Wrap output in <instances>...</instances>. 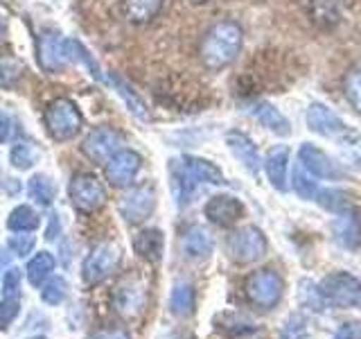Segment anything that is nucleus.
I'll return each instance as SVG.
<instances>
[{"label": "nucleus", "instance_id": "nucleus-22", "mask_svg": "<svg viewBox=\"0 0 361 339\" xmlns=\"http://www.w3.org/2000/svg\"><path fill=\"white\" fill-rule=\"evenodd\" d=\"M180 244H183V254L188 258H195V260L208 258L212 254V249H214L212 235L203 229V226H190Z\"/></svg>", "mask_w": 361, "mask_h": 339}, {"label": "nucleus", "instance_id": "nucleus-46", "mask_svg": "<svg viewBox=\"0 0 361 339\" xmlns=\"http://www.w3.org/2000/svg\"><path fill=\"white\" fill-rule=\"evenodd\" d=\"M192 3H206V0H192Z\"/></svg>", "mask_w": 361, "mask_h": 339}, {"label": "nucleus", "instance_id": "nucleus-37", "mask_svg": "<svg viewBox=\"0 0 361 339\" xmlns=\"http://www.w3.org/2000/svg\"><path fill=\"white\" fill-rule=\"evenodd\" d=\"M20 312V303L18 299H5L0 303V331H7L11 326V321L16 319Z\"/></svg>", "mask_w": 361, "mask_h": 339}, {"label": "nucleus", "instance_id": "nucleus-43", "mask_svg": "<svg viewBox=\"0 0 361 339\" xmlns=\"http://www.w3.org/2000/svg\"><path fill=\"white\" fill-rule=\"evenodd\" d=\"M3 190L7 192V195H16V192L20 190V184L16 179H5L3 181Z\"/></svg>", "mask_w": 361, "mask_h": 339}, {"label": "nucleus", "instance_id": "nucleus-12", "mask_svg": "<svg viewBox=\"0 0 361 339\" xmlns=\"http://www.w3.org/2000/svg\"><path fill=\"white\" fill-rule=\"evenodd\" d=\"M122 150V133L113 127H97L93 129L82 145V152L90 158L93 163H104L109 158Z\"/></svg>", "mask_w": 361, "mask_h": 339}, {"label": "nucleus", "instance_id": "nucleus-24", "mask_svg": "<svg viewBox=\"0 0 361 339\" xmlns=\"http://www.w3.org/2000/svg\"><path fill=\"white\" fill-rule=\"evenodd\" d=\"M109 82L113 84V88L118 90V95L124 100V105H127V109L133 113L135 118H140V120H147L149 118V111H147V105L142 102V97L135 93V90L124 82V79L118 75V73H111L109 75Z\"/></svg>", "mask_w": 361, "mask_h": 339}, {"label": "nucleus", "instance_id": "nucleus-5", "mask_svg": "<svg viewBox=\"0 0 361 339\" xmlns=\"http://www.w3.org/2000/svg\"><path fill=\"white\" fill-rule=\"evenodd\" d=\"M226 254L237 265H253L267 254V237L257 226L248 224L237 229L226 240Z\"/></svg>", "mask_w": 361, "mask_h": 339}, {"label": "nucleus", "instance_id": "nucleus-15", "mask_svg": "<svg viewBox=\"0 0 361 339\" xmlns=\"http://www.w3.org/2000/svg\"><path fill=\"white\" fill-rule=\"evenodd\" d=\"M39 64L48 73H56L68 64H73L71 39L56 37V34H45L39 45Z\"/></svg>", "mask_w": 361, "mask_h": 339}, {"label": "nucleus", "instance_id": "nucleus-40", "mask_svg": "<svg viewBox=\"0 0 361 339\" xmlns=\"http://www.w3.org/2000/svg\"><path fill=\"white\" fill-rule=\"evenodd\" d=\"M233 339H269V335L262 331V328H242L240 333H237Z\"/></svg>", "mask_w": 361, "mask_h": 339}, {"label": "nucleus", "instance_id": "nucleus-26", "mask_svg": "<svg viewBox=\"0 0 361 339\" xmlns=\"http://www.w3.org/2000/svg\"><path fill=\"white\" fill-rule=\"evenodd\" d=\"M169 310L176 316H188L195 312V287L190 282L180 280L172 287V294H169Z\"/></svg>", "mask_w": 361, "mask_h": 339}, {"label": "nucleus", "instance_id": "nucleus-20", "mask_svg": "<svg viewBox=\"0 0 361 339\" xmlns=\"http://www.w3.org/2000/svg\"><path fill=\"white\" fill-rule=\"evenodd\" d=\"M314 201L332 215H343V213L355 210L353 192L341 190V188H319L314 195Z\"/></svg>", "mask_w": 361, "mask_h": 339}, {"label": "nucleus", "instance_id": "nucleus-29", "mask_svg": "<svg viewBox=\"0 0 361 339\" xmlns=\"http://www.w3.org/2000/svg\"><path fill=\"white\" fill-rule=\"evenodd\" d=\"M39 158H41V152L32 141H18L9 152V161L16 170H30L39 163Z\"/></svg>", "mask_w": 361, "mask_h": 339}, {"label": "nucleus", "instance_id": "nucleus-18", "mask_svg": "<svg viewBox=\"0 0 361 339\" xmlns=\"http://www.w3.org/2000/svg\"><path fill=\"white\" fill-rule=\"evenodd\" d=\"M248 113L262 124V127H267L269 131H274L276 136H287L291 133V122L287 116H282V113L271 105V102H264L259 100L255 102V105H251V109H248Z\"/></svg>", "mask_w": 361, "mask_h": 339}, {"label": "nucleus", "instance_id": "nucleus-11", "mask_svg": "<svg viewBox=\"0 0 361 339\" xmlns=\"http://www.w3.org/2000/svg\"><path fill=\"white\" fill-rule=\"evenodd\" d=\"M298 163L307 170V172L314 177V179H330V181H336V179H345V172L343 167L334 163V158L323 152L321 147H316L314 143H302L300 150H298Z\"/></svg>", "mask_w": 361, "mask_h": 339}, {"label": "nucleus", "instance_id": "nucleus-16", "mask_svg": "<svg viewBox=\"0 0 361 339\" xmlns=\"http://www.w3.org/2000/svg\"><path fill=\"white\" fill-rule=\"evenodd\" d=\"M226 145H228V150L233 152V156L240 161L248 172L253 177L259 174V167H262V156H259V150L257 145L251 141V136H246L244 131H228L226 133Z\"/></svg>", "mask_w": 361, "mask_h": 339}, {"label": "nucleus", "instance_id": "nucleus-47", "mask_svg": "<svg viewBox=\"0 0 361 339\" xmlns=\"http://www.w3.org/2000/svg\"><path fill=\"white\" fill-rule=\"evenodd\" d=\"M32 339H43V337H32Z\"/></svg>", "mask_w": 361, "mask_h": 339}, {"label": "nucleus", "instance_id": "nucleus-27", "mask_svg": "<svg viewBox=\"0 0 361 339\" xmlns=\"http://www.w3.org/2000/svg\"><path fill=\"white\" fill-rule=\"evenodd\" d=\"M27 195L34 203L39 206H52V201L56 197V186L48 174H34L27 184Z\"/></svg>", "mask_w": 361, "mask_h": 339}, {"label": "nucleus", "instance_id": "nucleus-25", "mask_svg": "<svg viewBox=\"0 0 361 339\" xmlns=\"http://www.w3.org/2000/svg\"><path fill=\"white\" fill-rule=\"evenodd\" d=\"M334 231H336V237L345 246L355 249V246L361 244V224H359V218H355V210L336 215Z\"/></svg>", "mask_w": 361, "mask_h": 339}, {"label": "nucleus", "instance_id": "nucleus-4", "mask_svg": "<svg viewBox=\"0 0 361 339\" xmlns=\"http://www.w3.org/2000/svg\"><path fill=\"white\" fill-rule=\"evenodd\" d=\"M321 297L341 310L361 308V280L350 271H332L321 280Z\"/></svg>", "mask_w": 361, "mask_h": 339}, {"label": "nucleus", "instance_id": "nucleus-33", "mask_svg": "<svg viewBox=\"0 0 361 339\" xmlns=\"http://www.w3.org/2000/svg\"><path fill=\"white\" fill-rule=\"evenodd\" d=\"M343 93L357 113H361V68H355L345 75V82H343Z\"/></svg>", "mask_w": 361, "mask_h": 339}, {"label": "nucleus", "instance_id": "nucleus-42", "mask_svg": "<svg viewBox=\"0 0 361 339\" xmlns=\"http://www.w3.org/2000/svg\"><path fill=\"white\" fill-rule=\"evenodd\" d=\"M50 229L48 231H45V237H48V240H54V237H56V231H59L61 229V224H59V220H56V215H50Z\"/></svg>", "mask_w": 361, "mask_h": 339}, {"label": "nucleus", "instance_id": "nucleus-34", "mask_svg": "<svg viewBox=\"0 0 361 339\" xmlns=\"http://www.w3.org/2000/svg\"><path fill=\"white\" fill-rule=\"evenodd\" d=\"M68 297V282L63 278H50L45 285L41 287V299L48 305H59Z\"/></svg>", "mask_w": 361, "mask_h": 339}, {"label": "nucleus", "instance_id": "nucleus-8", "mask_svg": "<svg viewBox=\"0 0 361 339\" xmlns=\"http://www.w3.org/2000/svg\"><path fill=\"white\" fill-rule=\"evenodd\" d=\"M305 122L307 127L323 136V138H332V141H355L357 133L345 124L343 118H338L336 113L323 105V102H312L307 113H305Z\"/></svg>", "mask_w": 361, "mask_h": 339}, {"label": "nucleus", "instance_id": "nucleus-32", "mask_svg": "<svg viewBox=\"0 0 361 339\" xmlns=\"http://www.w3.org/2000/svg\"><path fill=\"white\" fill-rule=\"evenodd\" d=\"M291 181H293V190H296L302 199H314V195H316V190H319V186H316L314 177H312L300 163H298L296 170H293Z\"/></svg>", "mask_w": 361, "mask_h": 339}, {"label": "nucleus", "instance_id": "nucleus-10", "mask_svg": "<svg viewBox=\"0 0 361 339\" xmlns=\"http://www.w3.org/2000/svg\"><path fill=\"white\" fill-rule=\"evenodd\" d=\"M156 208V188L142 184L131 188L120 201V215L127 224H142Z\"/></svg>", "mask_w": 361, "mask_h": 339}, {"label": "nucleus", "instance_id": "nucleus-31", "mask_svg": "<svg viewBox=\"0 0 361 339\" xmlns=\"http://www.w3.org/2000/svg\"><path fill=\"white\" fill-rule=\"evenodd\" d=\"M25 73V66H23L14 56H0V86L11 88L16 86V82Z\"/></svg>", "mask_w": 361, "mask_h": 339}, {"label": "nucleus", "instance_id": "nucleus-41", "mask_svg": "<svg viewBox=\"0 0 361 339\" xmlns=\"http://www.w3.org/2000/svg\"><path fill=\"white\" fill-rule=\"evenodd\" d=\"M90 339H129V333L122 331V328H113V331H102Z\"/></svg>", "mask_w": 361, "mask_h": 339}, {"label": "nucleus", "instance_id": "nucleus-6", "mask_svg": "<svg viewBox=\"0 0 361 339\" xmlns=\"http://www.w3.org/2000/svg\"><path fill=\"white\" fill-rule=\"evenodd\" d=\"M147 297H149V290H147L142 278L124 276L116 285V290H113L111 301L122 319H135V316H140L145 312Z\"/></svg>", "mask_w": 361, "mask_h": 339}, {"label": "nucleus", "instance_id": "nucleus-2", "mask_svg": "<svg viewBox=\"0 0 361 339\" xmlns=\"http://www.w3.org/2000/svg\"><path fill=\"white\" fill-rule=\"evenodd\" d=\"M43 124L45 131L50 133V138L56 143L73 141L75 136L82 131L84 118L79 113L77 105L68 97H56L52 100L43 113Z\"/></svg>", "mask_w": 361, "mask_h": 339}, {"label": "nucleus", "instance_id": "nucleus-21", "mask_svg": "<svg viewBox=\"0 0 361 339\" xmlns=\"http://www.w3.org/2000/svg\"><path fill=\"white\" fill-rule=\"evenodd\" d=\"M133 249L140 258L149 260V263H161L163 249H165V237L163 231L158 229H145L133 237Z\"/></svg>", "mask_w": 361, "mask_h": 339}, {"label": "nucleus", "instance_id": "nucleus-19", "mask_svg": "<svg viewBox=\"0 0 361 339\" xmlns=\"http://www.w3.org/2000/svg\"><path fill=\"white\" fill-rule=\"evenodd\" d=\"M180 165H183L185 172L197 181V184H210V186H221L226 184L224 172L214 165L212 161L199 156H183L180 158Z\"/></svg>", "mask_w": 361, "mask_h": 339}, {"label": "nucleus", "instance_id": "nucleus-1", "mask_svg": "<svg viewBox=\"0 0 361 339\" xmlns=\"http://www.w3.org/2000/svg\"><path fill=\"white\" fill-rule=\"evenodd\" d=\"M244 30L237 20H217L201 39V61L208 71H224L242 52Z\"/></svg>", "mask_w": 361, "mask_h": 339}, {"label": "nucleus", "instance_id": "nucleus-35", "mask_svg": "<svg viewBox=\"0 0 361 339\" xmlns=\"http://www.w3.org/2000/svg\"><path fill=\"white\" fill-rule=\"evenodd\" d=\"M20 294V269L9 267L3 276V297L5 299H18Z\"/></svg>", "mask_w": 361, "mask_h": 339}, {"label": "nucleus", "instance_id": "nucleus-3", "mask_svg": "<svg viewBox=\"0 0 361 339\" xmlns=\"http://www.w3.org/2000/svg\"><path fill=\"white\" fill-rule=\"evenodd\" d=\"M285 292V280L278 274L276 269L262 267L248 274L244 282V297L246 301L259 310H271L276 308Z\"/></svg>", "mask_w": 361, "mask_h": 339}, {"label": "nucleus", "instance_id": "nucleus-44", "mask_svg": "<svg viewBox=\"0 0 361 339\" xmlns=\"http://www.w3.org/2000/svg\"><path fill=\"white\" fill-rule=\"evenodd\" d=\"M7 265H9V254L7 251H0V271H3Z\"/></svg>", "mask_w": 361, "mask_h": 339}, {"label": "nucleus", "instance_id": "nucleus-38", "mask_svg": "<svg viewBox=\"0 0 361 339\" xmlns=\"http://www.w3.org/2000/svg\"><path fill=\"white\" fill-rule=\"evenodd\" d=\"M332 339H361V323H357V321L343 323Z\"/></svg>", "mask_w": 361, "mask_h": 339}, {"label": "nucleus", "instance_id": "nucleus-36", "mask_svg": "<svg viewBox=\"0 0 361 339\" xmlns=\"http://www.w3.org/2000/svg\"><path fill=\"white\" fill-rule=\"evenodd\" d=\"M7 244H9V251H14L16 256L25 258L32 254L37 240H34V235H30V233H18V235H11Z\"/></svg>", "mask_w": 361, "mask_h": 339}, {"label": "nucleus", "instance_id": "nucleus-28", "mask_svg": "<svg viewBox=\"0 0 361 339\" xmlns=\"http://www.w3.org/2000/svg\"><path fill=\"white\" fill-rule=\"evenodd\" d=\"M54 256L48 251H41L34 256L27 263V280L32 282L34 287H41L45 280L50 278V274L54 271Z\"/></svg>", "mask_w": 361, "mask_h": 339}, {"label": "nucleus", "instance_id": "nucleus-45", "mask_svg": "<svg viewBox=\"0 0 361 339\" xmlns=\"http://www.w3.org/2000/svg\"><path fill=\"white\" fill-rule=\"evenodd\" d=\"M3 37H5V23L0 20V41H3Z\"/></svg>", "mask_w": 361, "mask_h": 339}, {"label": "nucleus", "instance_id": "nucleus-9", "mask_svg": "<svg viewBox=\"0 0 361 339\" xmlns=\"http://www.w3.org/2000/svg\"><path fill=\"white\" fill-rule=\"evenodd\" d=\"M120 246L113 242H102L90 251L82 265V274L88 285H99L102 280H106L113 271L120 265Z\"/></svg>", "mask_w": 361, "mask_h": 339}, {"label": "nucleus", "instance_id": "nucleus-17", "mask_svg": "<svg viewBox=\"0 0 361 339\" xmlns=\"http://www.w3.org/2000/svg\"><path fill=\"white\" fill-rule=\"evenodd\" d=\"M264 170L269 184L278 192H287L289 188V147L278 145L264 158Z\"/></svg>", "mask_w": 361, "mask_h": 339}, {"label": "nucleus", "instance_id": "nucleus-23", "mask_svg": "<svg viewBox=\"0 0 361 339\" xmlns=\"http://www.w3.org/2000/svg\"><path fill=\"white\" fill-rule=\"evenodd\" d=\"M163 3L165 0H122V11L127 20L135 23V25H145V23L158 16Z\"/></svg>", "mask_w": 361, "mask_h": 339}, {"label": "nucleus", "instance_id": "nucleus-39", "mask_svg": "<svg viewBox=\"0 0 361 339\" xmlns=\"http://www.w3.org/2000/svg\"><path fill=\"white\" fill-rule=\"evenodd\" d=\"M11 133H14V120H11L9 113L0 111V143L11 141Z\"/></svg>", "mask_w": 361, "mask_h": 339}, {"label": "nucleus", "instance_id": "nucleus-14", "mask_svg": "<svg viewBox=\"0 0 361 339\" xmlns=\"http://www.w3.org/2000/svg\"><path fill=\"white\" fill-rule=\"evenodd\" d=\"M244 203L233 195H214L203 206V215L208 218V222L221 226V229H228L235 222H240L244 218Z\"/></svg>", "mask_w": 361, "mask_h": 339}, {"label": "nucleus", "instance_id": "nucleus-7", "mask_svg": "<svg viewBox=\"0 0 361 339\" xmlns=\"http://www.w3.org/2000/svg\"><path fill=\"white\" fill-rule=\"evenodd\" d=\"M71 201L73 208L82 215H93L106 203V190L102 181L90 172H79L71 181Z\"/></svg>", "mask_w": 361, "mask_h": 339}, {"label": "nucleus", "instance_id": "nucleus-30", "mask_svg": "<svg viewBox=\"0 0 361 339\" xmlns=\"http://www.w3.org/2000/svg\"><path fill=\"white\" fill-rule=\"evenodd\" d=\"M39 215L34 213V208L30 206H16L14 210L9 213V220H7V226H9V231H14V233H30L34 229H39Z\"/></svg>", "mask_w": 361, "mask_h": 339}, {"label": "nucleus", "instance_id": "nucleus-13", "mask_svg": "<svg viewBox=\"0 0 361 339\" xmlns=\"http://www.w3.org/2000/svg\"><path fill=\"white\" fill-rule=\"evenodd\" d=\"M142 167V158L133 150H120L106 161V179L111 186L127 188L133 184V179L138 177Z\"/></svg>", "mask_w": 361, "mask_h": 339}]
</instances>
